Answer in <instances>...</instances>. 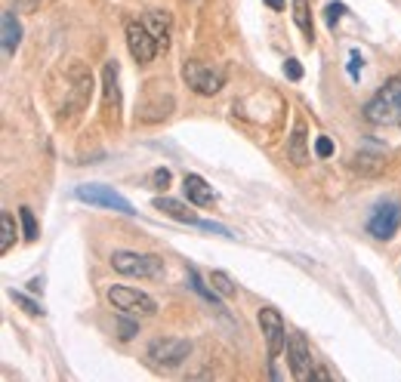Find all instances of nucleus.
Segmentation results:
<instances>
[{
    "mask_svg": "<svg viewBox=\"0 0 401 382\" xmlns=\"http://www.w3.org/2000/svg\"><path fill=\"white\" fill-rule=\"evenodd\" d=\"M19 41H22V25H19V19H15V13L6 10L4 13V56H13Z\"/></svg>",
    "mask_w": 401,
    "mask_h": 382,
    "instance_id": "16",
    "label": "nucleus"
},
{
    "mask_svg": "<svg viewBox=\"0 0 401 382\" xmlns=\"http://www.w3.org/2000/svg\"><path fill=\"white\" fill-rule=\"evenodd\" d=\"M293 22L299 25L303 37L308 41V46H312L315 43V25H312V6H308V0H293Z\"/></svg>",
    "mask_w": 401,
    "mask_h": 382,
    "instance_id": "15",
    "label": "nucleus"
},
{
    "mask_svg": "<svg viewBox=\"0 0 401 382\" xmlns=\"http://www.w3.org/2000/svg\"><path fill=\"white\" fill-rule=\"evenodd\" d=\"M182 191H185V198H189L195 207H210L216 200V191L207 185V179H200L195 173H189L182 179Z\"/></svg>",
    "mask_w": 401,
    "mask_h": 382,
    "instance_id": "11",
    "label": "nucleus"
},
{
    "mask_svg": "<svg viewBox=\"0 0 401 382\" xmlns=\"http://www.w3.org/2000/svg\"><path fill=\"white\" fill-rule=\"evenodd\" d=\"M151 207L158 210V213L170 216V219H176V222H185V225H198V222H200L189 207L179 204V200H173V198H154V200H151Z\"/></svg>",
    "mask_w": 401,
    "mask_h": 382,
    "instance_id": "12",
    "label": "nucleus"
},
{
    "mask_svg": "<svg viewBox=\"0 0 401 382\" xmlns=\"http://www.w3.org/2000/svg\"><path fill=\"white\" fill-rule=\"evenodd\" d=\"M13 299H15V306H22V308L28 311V315H43V306H41V302L28 299L25 293H13Z\"/></svg>",
    "mask_w": 401,
    "mask_h": 382,
    "instance_id": "23",
    "label": "nucleus"
},
{
    "mask_svg": "<svg viewBox=\"0 0 401 382\" xmlns=\"http://www.w3.org/2000/svg\"><path fill=\"white\" fill-rule=\"evenodd\" d=\"M145 25H149V31L154 34V41L161 43V50H167V37H170V15L167 13H161V10H154L145 15Z\"/></svg>",
    "mask_w": 401,
    "mask_h": 382,
    "instance_id": "17",
    "label": "nucleus"
},
{
    "mask_svg": "<svg viewBox=\"0 0 401 382\" xmlns=\"http://www.w3.org/2000/svg\"><path fill=\"white\" fill-rule=\"evenodd\" d=\"M210 287L222 296V299H231V296L238 293V284L231 280V275H226V271H213V275H210Z\"/></svg>",
    "mask_w": 401,
    "mask_h": 382,
    "instance_id": "19",
    "label": "nucleus"
},
{
    "mask_svg": "<svg viewBox=\"0 0 401 382\" xmlns=\"http://www.w3.org/2000/svg\"><path fill=\"white\" fill-rule=\"evenodd\" d=\"M182 81L189 83V90H195L198 96H216L226 83V74L213 65H204V62H185L182 65Z\"/></svg>",
    "mask_w": 401,
    "mask_h": 382,
    "instance_id": "4",
    "label": "nucleus"
},
{
    "mask_svg": "<svg viewBox=\"0 0 401 382\" xmlns=\"http://www.w3.org/2000/svg\"><path fill=\"white\" fill-rule=\"evenodd\" d=\"M151 179H154V185H158V189H167V185H170V170L158 167V170L151 173Z\"/></svg>",
    "mask_w": 401,
    "mask_h": 382,
    "instance_id": "28",
    "label": "nucleus"
},
{
    "mask_svg": "<svg viewBox=\"0 0 401 382\" xmlns=\"http://www.w3.org/2000/svg\"><path fill=\"white\" fill-rule=\"evenodd\" d=\"M269 10H284V0H266Z\"/></svg>",
    "mask_w": 401,
    "mask_h": 382,
    "instance_id": "31",
    "label": "nucleus"
},
{
    "mask_svg": "<svg viewBox=\"0 0 401 382\" xmlns=\"http://www.w3.org/2000/svg\"><path fill=\"white\" fill-rule=\"evenodd\" d=\"M15 240V222L13 213H0V253H6Z\"/></svg>",
    "mask_w": 401,
    "mask_h": 382,
    "instance_id": "20",
    "label": "nucleus"
},
{
    "mask_svg": "<svg viewBox=\"0 0 401 382\" xmlns=\"http://www.w3.org/2000/svg\"><path fill=\"white\" fill-rule=\"evenodd\" d=\"M19 219H22V235H25V240H37V219H34V213H31V207H22L19 210Z\"/></svg>",
    "mask_w": 401,
    "mask_h": 382,
    "instance_id": "21",
    "label": "nucleus"
},
{
    "mask_svg": "<svg viewBox=\"0 0 401 382\" xmlns=\"http://www.w3.org/2000/svg\"><path fill=\"white\" fill-rule=\"evenodd\" d=\"M102 87H105V111L121 108V90H118V62H105L102 68Z\"/></svg>",
    "mask_w": 401,
    "mask_h": 382,
    "instance_id": "14",
    "label": "nucleus"
},
{
    "mask_svg": "<svg viewBox=\"0 0 401 382\" xmlns=\"http://www.w3.org/2000/svg\"><path fill=\"white\" fill-rule=\"evenodd\" d=\"M108 302L130 318H151L158 311V302L149 293L136 290V287H121V284L108 287Z\"/></svg>",
    "mask_w": 401,
    "mask_h": 382,
    "instance_id": "3",
    "label": "nucleus"
},
{
    "mask_svg": "<svg viewBox=\"0 0 401 382\" xmlns=\"http://www.w3.org/2000/svg\"><path fill=\"white\" fill-rule=\"evenodd\" d=\"M189 355H191V342L189 339L161 336L149 346V361L158 364V367H179Z\"/></svg>",
    "mask_w": 401,
    "mask_h": 382,
    "instance_id": "7",
    "label": "nucleus"
},
{
    "mask_svg": "<svg viewBox=\"0 0 401 382\" xmlns=\"http://www.w3.org/2000/svg\"><path fill=\"white\" fill-rule=\"evenodd\" d=\"M28 290H31V293H41V290H43V280H41V278L28 280Z\"/></svg>",
    "mask_w": 401,
    "mask_h": 382,
    "instance_id": "30",
    "label": "nucleus"
},
{
    "mask_svg": "<svg viewBox=\"0 0 401 382\" xmlns=\"http://www.w3.org/2000/svg\"><path fill=\"white\" fill-rule=\"evenodd\" d=\"M401 225V204L398 200H380L367 216V235L376 240H392Z\"/></svg>",
    "mask_w": 401,
    "mask_h": 382,
    "instance_id": "6",
    "label": "nucleus"
},
{
    "mask_svg": "<svg viewBox=\"0 0 401 382\" xmlns=\"http://www.w3.org/2000/svg\"><path fill=\"white\" fill-rule=\"evenodd\" d=\"M315 154H318V158H330V154H334V142H330L327 136H318L315 139Z\"/></svg>",
    "mask_w": 401,
    "mask_h": 382,
    "instance_id": "25",
    "label": "nucleus"
},
{
    "mask_svg": "<svg viewBox=\"0 0 401 382\" xmlns=\"http://www.w3.org/2000/svg\"><path fill=\"white\" fill-rule=\"evenodd\" d=\"M284 74H287L290 81H303V65H299L297 59H287L284 62Z\"/></svg>",
    "mask_w": 401,
    "mask_h": 382,
    "instance_id": "26",
    "label": "nucleus"
},
{
    "mask_svg": "<svg viewBox=\"0 0 401 382\" xmlns=\"http://www.w3.org/2000/svg\"><path fill=\"white\" fill-rule=\"evenodd\" d=\"M259 330L266 336V348H269V357H275L287 348V330H284V321L275 308H259Z\"/></svg>",
    "mask_w": 401,
    "mask_h": 382,
    "instance_id": "9",
    "label": "nucleus"
},
{
    "mask_svg": "<svg viewBox=\"0 0 401 382\" xmlns=\"http://www.w3.org/2000/svg\"><path fill=\"white\" fill-rule=\"evenodd\" d=\"M74 198L83 200V204L90 207H105V210H118L123 216H133L136 210L130 204L127 198H121L114 189H108V185H99V182H90V185H77L74 189Z\"/></svg>",
    "mask_w": 401,
    "mask_h": 382,
    "instance_id": "5",
    "label": "nucleus"
},
{
    "mask_svg": "<svg viewBox=\"0 0 401 382\" xmlns=\"http://www.w3.org/2000/svg\"><path fill=\"white\" fill-rule=\"evenodd\" d=\"M189 287H191V290H195L198 296H200V299H207V302H210V306L216 308V311H226V306H222V296L219 293H216L213 290V287H207L204 284V280H200V275H198V268H189Z\"/></svg>",
    "mask_w": 401,
    "mask_h": 382,
    "instance_id": "18",
    "label": "nucleus"
},
{
    "mask_svg": "<svg viewBox=\"0 0 401 382\" xmlns=\"http://www.w3.org/2000/svg\"><path fill=\"white\" fill-rule=\"evenodd\" d=\"M365 118L374 127H398L401 123V74L389 77L376 96L365 105Z\"/></svg>",
    "mask_w": 401,
    "mask_h": 382,
    "instance_id": "1",
    "label": "nucleus"
},
{
    "mask_svg": "<svg viewBox=\"0 0 401 382\" xmlns=\"http://www.w3.org/2000/svg\"><path fill=\"white\" fill-rule=\"evenodd\" d=\"M204 231H213V235H222V238H231V231L226 228V225H216V222H198Z\"/></svg>",
    "mask_w": 401,
    "mask_h": 382,
    "instance_id": "29",
    "label": "nucleus"
},
{
    "mask_svg": "<svg viewBox=\"0 0 401 382\" xmlns=\"http://www.w3.org/2000/svg\"><path fill=\"white\" fill-rule=\"evenodd\" d=\"M127 46H130V56H133L139 65H149L161 50V43L154 41L149 25H142V22H127Z\"/></svg>",
    "mask_w": 401,
    "mask_h": 382,
    "instance_id": "8",
    "label": "nucleus"
},
{
    "mask_svg": "<svg viewBox=\"0 0 401 382\" xmlns=\"http://www.w3.org/2000/svg\"><path fill=\"white\" fill-rule=\"evenodd\" d=\"M111 268L127 278H161L164 275V262L161 256L151 253H133V250H114L111 253Z\"/></svg>",
    "mask_w": 401,
    "mask_h": 382,
    "instance_id": "2",
    "label": "nucleus"
},
{
    "mask_svg": "<svg viewBox=\"0 0 401 382\" xmlns=\"http://www.w3.org/2000/svg\"><path fill=\"white\" fill-rule=\"evenodd\" d=\"M361 65H365V59H361V53H358V50H352V53H349V77H352V81H358Z\"/></svg>",
    "mask_w": 401,
    "mask_h": 382,
    "instance_id": "27",
    "label": "nucleus"
},
{
    "mask_svg": "<svg viewBox=\"0 0 401 382\" xmlns=\"http://www.w3.org/2000/svg\"><path fill=\"white\" fill-rule=\"evenodd\" d=\"M339 15H346V4H327V10H324V19H327V25L334 28L339 22Z\"/></svg>",
    "mask_w": 401,
    "mask_h": 382,
    "instance_id": "24",
    "label": "nucleus"
},
{
    "mask_svg": "<svg viewBox=\"0 0 401 382\" xmlns=\"http://www.w3.org/2000/svg\"><path fill=\"white\" fill-rule=\"evenodd\" d=\"M306 145H308L306 123H303V121H297V123H293V132H290V142H287V154H290V161L297 163V167H306V163H308V151H306Z\"/></svg>",
    "mask_w": 401,
    "mask_h": 382,
    "instance_id": "13",
    "label": "nucleus"
},
{
    "mask_svg": "<svg viewBox=\"0 0 401 382\" xmlns=\"http://www.w3.org/2000/svg\"><path fill=\"white\" fill-rule=\"evenodd\" d=\"M118 324H121V339H123V342H130V339H133L136 333H139V324H136V321H130V315H123V311H121Z\"/></svg>",
    "mask_w": 401,
    "mask_h": 382,
    "instance_id": "22",
    "label": "nucleus"
},
{
    "mask_svg": "<svg viewBox=\"0 0 401 382\" xmlns=\"http://www.w3.org/2000/svg\"><path fill=\"white\" fill-rule=\"evenodd\" d=\"M287 364L293 379H308V373H312V352H308V342L303 333H290L287 336Z\"/></svg>",
    "mask_w": 401,
    "mask_h": 382,
    "instance_id": "10",
    "label": "nucleus"
}]
</instances>
